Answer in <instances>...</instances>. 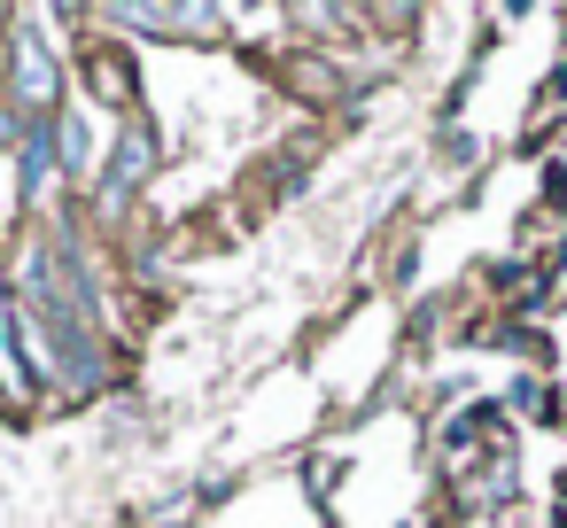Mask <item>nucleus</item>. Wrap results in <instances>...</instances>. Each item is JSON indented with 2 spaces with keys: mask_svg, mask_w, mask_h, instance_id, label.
Returning <instances> with one entry per match:
<instances>
[{
  "mask_svg": "<svg viewBox=\"0 0 567 528\" xmlns=\"http://www.w3.org/2000/svg\"><path fill=\"white\" fill-rule=\"evenodd\" d=\"M0 389H24V365L9 358V319H0Z\"/></svg>",
  "mask_w": 567,
  "mask_h": 528,
  "instance_id": "obj_4",
  "label": "nucleus"
},
{
  "mask_svg": "<svg viewBox=\"0 0 567 528\" xmlns=\"http://www.w3.org/2000/svg\"><path fill=\"white\" fill-rule=\"evenodd\" d=\"M148 156H156V148H148V133H125V148H117V172H110V203H125V195L148 179Z\"/></svg>",
  "mask_w": 567,
  "mask_h": 528,
  "instance_id": "obj_2",
  "label": "nucleus"
},
{
  "mask_svg": "<svg viewBox=\"0 0 567 528\" xmlns=\"http://www.w3.org/2000/svg\"><path fill=\"white\" fill-rule=\"evenodd\" d=\"M48 172H55V148H48V133H32V141H24V187L40 195V187H48Z\"/></svg>",
  "mask_w": 567,
  "mask_h": 528,
  "instance_id": "obj_3",
  "label": "nucleus"
},
{
  "mask_svg": "<svg viewBox=\"0 0 567 528\" xmlns=\"http://www.w3.org/2000/svg\"><path fill=\"white\" fill-rule=\"evenodd\" d=\"M63 156L86 164V125H79V117H63Z\"/></svg>",
  "mask_w": 567,
  "mask_h": 528,
  "instance_id": "obj_5",
  "label": "nucleus"
},
{
  "mask_svg": "<svg viewBox=\"0 0 567 528\" xmlns=\"http://www.w3.org/2000/svg\"><path fill=\"white\" fill-rule=\"evenodd\" d=\"M48 94H55V55L24 32V40H17V102H24V110H40Z\"/></svg>",
  "mask_w": 567,
  "mask_h": 528,
  "instance_id": "obj_1",
  "label": "nucleus"
}]
</instances>
